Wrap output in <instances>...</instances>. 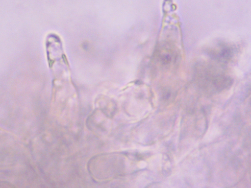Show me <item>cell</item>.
Instances as JSON below:
<instances>
[{
	"label": "cell",
	"instance_id": "obj_1",
	"mask_svg": "<svg viewBox=\"0 0 251 188\" xmlns=\"http://www.w3.org/2000/svg\"><path fill=\"white\" fill-rule=\"evenodd\" d=\"M199 71L200 84L206 90L220 92L229 88L233 81L228 76L218 72L213 68L202 66Z\"/></svg>",
	"mask_w": 251,
	"mask_h": 188
},
{
	"label": "cell",
	"instance_id": "obj_2",
	"mask_svg": "<svg viewBox=\"0 0 251 188\" xmlns=\"http://www.w3.org/2000/svg\"><path fill=\"white\" fill-rule=\"evenodd\" d=\"M207 52L212 59L223 64L229 62L234 54L233 47L224 43H219L211 47H209Z\"/></svg>",
	"mask_w": 251,
	"mask_h": 188
},
{
	"label": "cell",
	"instance_id": "obj_3",
	"mask_svg": "<svg viewBox=\"0 0 251 188\" xmlns=\"http://www.w3.org/2000/svg\"><path fill=\"white\" fill-rule=\"evenodd\" d=\"M157 60L161 66L170 67L176 62L177 53L176 51L168 44L162 45L156 51Z\"/></svg>",
	"mask_w": 251,
	"mask_h": 188
}]
</instances>
